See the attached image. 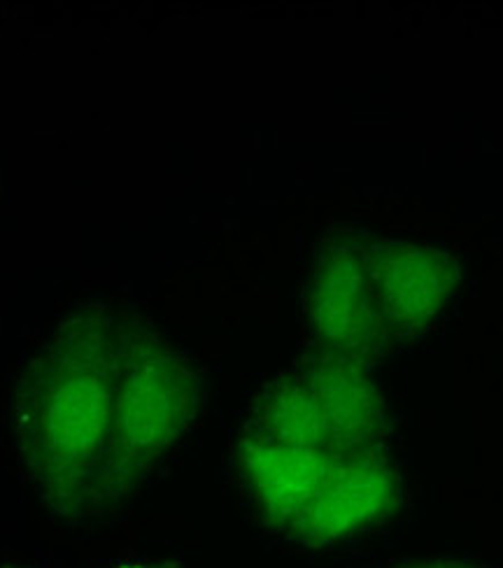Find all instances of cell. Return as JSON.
<instances>
[{
  "label": "cell",
  "mask_w": 503,
  "mask_h": 568,
  "mask_svg": "<svg viewBox=\"0 0 503 568\" xmlns=\"http://www.w3.org/2000/svg\"><path fill=\"white\" fill-rule=\"evenodd\" d=\"M122 568H152V566H122Z\"/></svg>",
  "instance_id": "obj_8"
},
{
  "label": "cell",
  "mask_w": 503,
  "mask_h": 568,
  "mask_svg": "<svg viewBox=\"0 0 503 568\" xmlns=\"http://www.w3.org/2000/svg\"><path fill=\"white\" fill-rule=\"evenodd\" d=\"M390 499V480L371 464H352L329 473L326 483L301 513V531L331 540L375 517Z\"/></svg>",
  "instance_id": "obj_3"
},
{
  "label": "cell",
  "mask_w": 503,
  "mask_h": 568,
  "mask_svg": "<svg viewBox=\"0 0 503 568\" xmlns=\"http://www.w3.org/2000/svg\"><path fill=\"white\" fill-rule=\"evenodd\" d=\"M110 385L91 366L61 368L36 404L38 457L52 470H73L99 453L110 432Z\"/></svg>",
  "instance_id": "obj_1"
},
{
  "label": "cell",
  "mask_w": 503,
  "mask_h": 568,
  "mask_svg": "<svg viewBox=\"0 0 503 568\" xmlns=\"http://www.w3.org/2000/svg\"><path fill=\"white\" fill-rule=\"evenodd\" d=\"M269 424L278 440L290 445L315 447L329 434V424L315 394L299 387L278 394L269 410Z\"/></svg>",
  "instance_id": "obj_6"
},
{
  "label": "cell",
  "mask_w": 503,
  "mask_h": 568,
  "mask_svg": "<svg viewBox=\"0 0 503 568\" xmlns=\"http://www.w3.org/2000/svg\"><path fill=\"white\" fill-rule=\"evenodd\" d=\"M411 568H464L457 564H422V566H411Z\"/></svg>",
  "instance_id": "obj_7"
},
{
  "label": "cell",
  "mask_w": 503,
  "mask_h": 568,
  "mask_svg": "<svg viewBox=\"0 0 503 568\" xmlns=\"http://www.w3.org/2000/svg\"><path fill=\"white\" fill-rule=\"evenodd\" d=\"M250 478L273 515H301L329 478V464L315 447L261 443L245 457Z\"/></svg>",
  "instance_id": "obj_4"
},
{
  "label": "cell",
  "mask_w": 503,
  "mask_h": 568,
  "mask_svg": "<svg viewBox=\"0 0 503 568\" xmlns=\"http://www.w3.org/2000/svg\"><path fill=\"white\" fill-rule=\"evenodd\" d=\"M187 408L182 373L165 362L135 366L114 404L119 440L131 449H150L175 434Z\"/></svg>",
  "instance_id": "obj_2"
},
{
  "label": "cell",
  "mask_w": 503,
  "mask_h": 568,
  "mask_svg": "<svg viewBox=\"0 0 503 568\" xmlns=\"http://www.w3.org/2000/svg\"><path fill=\"white\" fill-rule=\"evenodd\" d=\"M313 394L324 413L329 432L343 438L364 436L373 424V398L362 375L331 366L318 373Z\"/></svg>",
  "instance_id": "obj_5"
}]
</instances>
